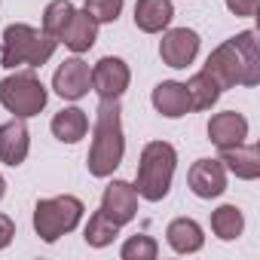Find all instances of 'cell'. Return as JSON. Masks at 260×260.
Here are the masks:
<instances>
[{"label":"cell","mask_w":260,"mask_h":260,"mask_svg":"<svg viewBox=\"0 0 260 260\" xmlns=\"http://www.w3.org/2000/svg\"><path fill=\"white\" fill-rule=\"evenodd\" d=\"M166 239H169V245H172L178 254H193V251H199L202 242H205L202 226H199L196 220H190V217H178V220H172L169 230H166Z\"/></svg>","instance_id":"cell-19"},{"label":"cell","mask_w":260,"mask_h":260,"mask_svg":"<svg viewBox=\"0 0 260 260\" xmlns=\"http://www.w3.org/2000/svg\"><path fill=\"white\" fill-rule=\"evenodd\" d=\"M71 52H86V49H92L95 46V40H98V22L83 10V13H74V19L68 22V28L61 31V37H58Z\"/></svg>","instance_id":"cell-15"},{"label":"cell","mask_w":260,"mask_h":260,"mask_svg":"<svg viewBox=\"0 0 260 260\" xmlns=\"http://www.w3.org/2000/svg\"><path fill=\"white\" fill-rule=\"evenodd\" d=\"M101 211H104L116 226L135 220V214H138V193H135V187L128 184V181H113V184H107V190H104V196H101Z\"/></svg>","instance_id":"cell-9"},{"label":"cell","mask_w":260,"mask_h":260,"mask_svg":"<svg viewBox=\"0 0 260 260\" xmlns=\"http://www.w3.org/2000/svg\"><path fill=\"white\" fill-rule=\"evenodd\" d=\"M28 150H31V132H28L25 119L16 116L0 125V162L16 169L28 159Z\"/></svg>","instance_id":"cell-12"},{"label":"cell","mask_w":260,"mask_h":260,"mask_svg":"<svg viewBox=\"0 0 260 260\" xmlns=\"http://www.w3.org/2000/svg\"><path fill=\"white\" fill-rule=\"evenodd\" d=\"M226 10L236 16H254L257 13V0H226Z\"/></svg>","instance_id":"cell-26"},{"label":"cell","mask_w":260,"mask_h":260,"mask_svg":"<svg viewBox=\"0 0 260 260\" xmlns=\"http://www.w3.org/2000/svg\"><path fill=\"white\" fill-rule=\"evenodd\" d=\"M116 233H119V226L104 214V211H95L92 217H89V226H86V245H92V248H104V245H110L113 239H116Z\"/></svg>","instance_id":"cell-23"},{"label":"cell","mask_w":260,"mask_h":260,"mask_svg":"<svg viewBox=\"0 0 260 260\" xmlns=\"http://www.w3.org/2000/svg\"><path fill=\"white\" fill-rule=\"evenodd\" d=\"M4 193H7V181H4V175H0V199H4Z\"/></svg>","instance_id":"cell-28"},{"label":"cell","mask_w":260,"mask_h":260,"mask_svg":"<svg viewBox=\"0 0 260 260\" xmlns=\"http://www.w3.org/2000/svg\"><path fill=\"white\" fill-rule=\"evenodd\" d=\"M86 13H89L98 25L116 22L119 13H122V0H86Z\"/></svg>","instance_id":"cell-25"},{"label":"cell","mask_w":260,"mask_h":260,"mask_svg":"<svg viewBox=\"0 0 260 260\" xmlns=\"http://www.w3.org/2000/svg\"><path fill=\"white\" fill-rule=\"evenodd\" d=\"M83 217V202L77 196H52V199H40L34 208V230L43 242H58L64 233H71Z\"/></svg>","instance_id":"cell-5"},{"label":"cell","mask_w":260,"mask_h":260,"mask_svg":"<svg viewBox=\"0 0 260 260\" xmlns=\"http://www.w3.org/2000/svg\"><path fill=\"white\" fill-rule=\"evenodd\" d=\"M159 254V245L150 239V236H132L125 245H122V260H153Z\"/></svg>","instance_id":"cell-24"},{"label":"cell","mask_w":260,"mask_h":260,"mask_svg":"<svg viewBox=\"0 0 260 260\" xmlns=\"http://www.w3.org/2000/svg\"><path fill=\"white\" fill-rule=\"evenodd\" d=\"M16 236V223L7 217V214H0V248H7Z\"/></svg>","instance_id":"cell-27"},{"label":"cell","mask_w":260,"mask_h":260,"mask_svg":"<svg viewBox=\"0 0 260 260\" xmlns=\"http://www.w3.org/2000/svg\"><path fill=\"white\" fill-rule=\"evenodd\" d=\"M184 86H187V95H190V110H208V107H214L217 98H220V86H217L205 71L193 74Z\"/></svg>","instance_id":"cell-20"},{"label":"cell","mask_w":260,"mask_h":260,"mask_svg":"<svg viewBox=\"0 0 260 260\" xmlns=\"http://www.w3.org/2000/svg\"><path fill=\"white\" fill-rule=\"evenodd\" d=\"M175 16L172 0H138L135 4V25L144 34H159L162 28H169Z\"/></svg>","instance_id":"cell-17"},{"label":"cell","mask_w":260,"mask_h":260,"mask_svg":"<svg viewBox=\"0 0 260 260\" xmlns=\"http://www.w3.org/2000/svg\"><path fill=\"white\" fill-rule=\"evenodd\" d=\"M58 40L49 37L46 31H37L31 25H10L4 31V43H0V64L4 68H16V64H28V68H43L52 52H55Z\"/></svg>","instance_id":"cell-4"},{"label":"cell","mask_w":260,"mask_h":260,"mask_svg":"<svg viewBox=\"0 0 260 260\" xmlns=\"http://www.w3.org/2000/svg\"><path fill=\"white\" fill-rule=\"evenodd\" d=\"M128 64L116 55H104L95 68H92V86L101 98H119L125 89H128Z\"/></svg>","instance_id":"cell-8"},{"label":"cell","mask_w":260,"mask_h":260,"mask_svg":"<svg viewBox=\"0 0 260 260\" xmlns=\"http://www.w3.org/2000/svg\"><path fill=\"white\" fill-rule=\"evenodd\" d=\"M187 184L199 199H214L226 190V169L220 159H196L190 166Z\"/></svg>","instance_id":"cell-10"},{"label":"cell","mask_w":260,"mask_h":260,"mask_svg":"<svg viewBox=\"0 0 260 260\" xmlns=\"http://www.w3.org/2000/svg\"><path fill=\"white\" fill-rule=\"evenodd\" d=\"M89 86H92V68H89L80 55L64 58V61L58 64L55 77H52V89H55L61 98H68V101L83 98V95L89 92Z\"/></svg>","instance_id":"cell-7"},{"label":"cell","mask_w":260,"mask_h":260,"mask_svg":"<svg viewBox=\"0 0 260 260\" xmlns=\"http://www.w3.org/2000/svg\"><path fill=\"white\" fill-rule=\"evenodd\" d=\"M175 166H178V153L169 141H150L141 150V162H138V175H135V193L147 202H159L169 196L172 190V178H175Z\"/></svg>","instance_id":"cell-3"},{"label":"cell","mask_w":260,"mask_h":260,"mask_svg":"<svg viewBox=\"0 0 260 260\" xmlns=\"http://www.w3.org/2000/svg\"><path fill=\"white\" fill-rule=\"evenodd\" d=\"M211 230H214L217 239L233 242V239L242 236V230H245V217H242V211H239L236 205H220V208L211 211Z\"/></svg>","instance_id":"cell-21"},{"label":"cell","mask_w":260,"mask_h":260,"mask_svg":"<svg viewBox=\"0 0 260 260\" xmlns=\"http://www.w3.org/2000/svg\"><path fill=\"white\" fill-rule=\"evenodd\" d=\"M220 162L242 181H254L260 175V147L257 144H236V147H220Z\"/></svg>","instance_id":"cell-14"},{"label":"cell","mask_w":260,"mask_h":260,"mask_svg":"<svg viewBox=\"0 0 260 260\" xmlns=\"http://www.w3.org/2000/svg\"><path fill=\"white\" fill-rule=\"evenodd\" d=\"M199 52V34L190 28H172L162 43H159V55L169 68H187Z\"/></svg>","instance_id":"cell-11"},{"label":"cell","mask_w":260,"mask_h":260,"mask_svg":"<svg viewBox=\"0 0 260 260\" xmlns=\"http://www.w3.org/2000/svg\"><path fill=\"white\" fill-rule=\"evenodd\" d=\"M89 132V119L80 107H64L52 116V135L64 144H77Z\"/></svg>","instance_id":"cell-18"},{"label":"cell","mask_w":260,"mask_h":260,"mask_svg":"<svg viewBox=\"0 0 260 260\" xmlns=\"http://www.w3.org/2000/svg\"><path fill=\"white\" fill-rule=\"evenodd\" d=\"M46 101H49V92H46V86L40 83V77L34 71L13 74L0 83V104L10 113H16L19 119L37 116L46 107Z\"/></svg>","instance_id":"cell-6"},{"label":"cell","mask_w":260,"mask_h":260,"mask_svg":"<svg viewBox=\"0 0 260 260\" xmlns=\"http://www.w3.org/2000/svg\"><path fill=\"white\" fill-rule=\"evenodd\" d=\"M248 138V119L236 110H223L214 113L208 119V141L220 150V147H236Z\"/></svg>","instance_id":"cell-13"},{"label":"cell","mask_w":260,"mask_h":260,"mask_svg":"<svg viewBox=\"0 0 260 260\" xmlns=\"http://www.w3.org/2000/svg\"><path fill=\"white\" fill-rule=\"evenodd\" d=\"M119 98H101L98 110H95V138L86 156L89 175L95 178H107L113 175V169L122 162L125 153V138H122V122H119Z\"/></svg>","instance_id":"cell-2"},{"label":"cell","mask_w":260,"mask_h":260,"mask_svg":"<svg viewBox=\"0 0 260 260\" xmlns=\"http://www.w3.org/2000/svg\"><path fill=\"white\" fill-rule=\"evenodd\" d=\"M153 107L169 116V119H178V116H187L190 113V95H187V86L184 83H175V80H166L153 89Z\"/></svg>","instance_id":"cell-16"},{"label":"cell","mask_w":260,"mask_h":260,"mask_svg":"<svg viewBox=\"0 0 260 260\" xmlns=\"http://www.w3.org/2000/svg\"><path fill=\"white\" fill-rule=\"evenodd\" d=\"M74 13H77V7L71 4V0H52V4L43 10V31L58 40L61 31L68 28V22L74 19Z\"/></svg>","instance_id":"cell-22"},{"label":"cell","mask_w":260,"mask_h":260,"mask_svg":"<svg viewBox=\"0 0 260 260\" xmlns=\"http://www.w3.org/2000/svg\"><path fill=\"white\" fill-rule=\"evenodd\" d=\"M217 86L233 89V86H257L260 83V49H257V34L254 31H242L236 37H230L226 43H220L205 68H202Z\"/></svg>","instance_id":"cell-1"}]
</instances>
